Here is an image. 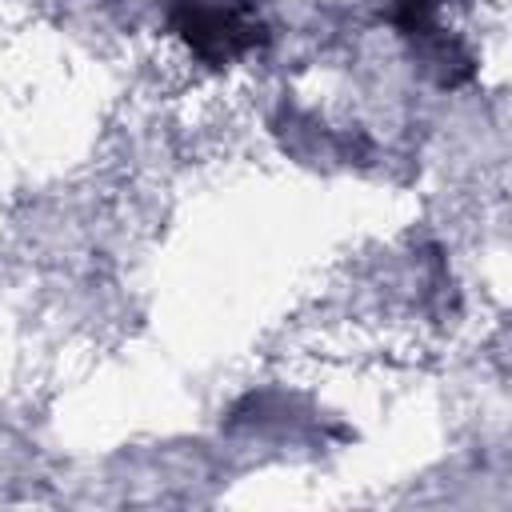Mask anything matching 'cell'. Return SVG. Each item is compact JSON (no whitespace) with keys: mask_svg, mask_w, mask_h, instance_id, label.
<instances>
[{"mask_svg":"<svg viewBox=\"0 0 512 512\" xmlns=\"http://www.w3.org/2000/svg\"><path fill=\"white\" fill-rule=\"evenodd\" d=\"M440 4L444 0H396L392 24L428 52V68H436V80L444 88H456V84H464L472 76V56L460 44H452V40L440 36V28H436Z\"/></svg>","mask_w":512,"mask_h":512,"instance_id":"cell-2","label":"cell"},{"mask_svg":"<svg viewBox=\"0 0 512 512\" xmlns=\"http://www.w3.org/2000/svg\"><path fill=\"white\" fill-rule=\"evenodd\" d=\"M164 24L208 68H228L268 44V24L256 0H168Z\"/></svg>","mask_w":512,"mask_h":512,"instance_id":"cell-1","label":"cell"}]
</instances>
